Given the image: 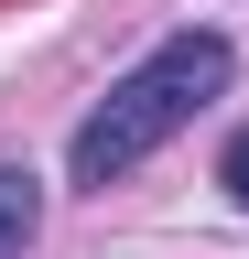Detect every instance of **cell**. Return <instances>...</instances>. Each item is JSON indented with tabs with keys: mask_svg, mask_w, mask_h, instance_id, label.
I'll return each instance as SVG.
<instances>
[{
	"mask_svg": "<svg viewBox=\"0 0 249 259\" xmlns=\"http://www.w3.org/2000/svg\"><path fill=\"white\" fill-rule=\"evenodd\" d=\"M228 76H238L228 32H173V44H152L130 76H119L98 108L76 119V141H65V184L109 194L119 173H141V162H152V151H163L184 119L206 108V97H228Z\"/></svg>",
	"mask_w": 249,
	"mask_h": 259,
	"instance_id": "1",
	"label": "cell"
},
{
	"mask_svg": "<svg viewBox=\"0 0 249 259\" xmlns=\"http://www.w3.org/2000/svg\"><path fill=\"white\" fill-rule=\"evenodd\" d=\"M44 227V173H22V162H0V259H22Z\"/></svg>",
	"mask_w": 249,
	"mask_h": 259,
	"instance_id": "2",
	"label": "cell"
},
{
	"mask_svg": "<svg viewBox=\"0 0 249 259\" xmlns=\"http://www.w3.org/2000/svg\"><path fill=\"white\" fill-rule=\"evenodd\" d=\"M217 184H228V194H238V205H249V130H238V141H228V162H217Z\"/></svg>",
	"mask_w": 249,
	"mask_h": 259,
	"instance_id": "3",
	"label": "cell"
}]
</instances>
